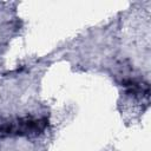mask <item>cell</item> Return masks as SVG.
<instances>
[{
  "label": "cell",
  "instance_id": "cell-1",
  "mask_svg": "<svg viewBox=\"0 0 151 151\" xmlns=\"http://www.w3.org/2000/svg\"><path fill=\"white\" fill-rule=\"evenodd\" d=\"M47 125L48 120L46 118H37L32 116L0 119V138L12 136L35 137L42 133Z\"/></svg>",
  "mask_w": 151,
  "mask_h": 151
}]
</instances>
